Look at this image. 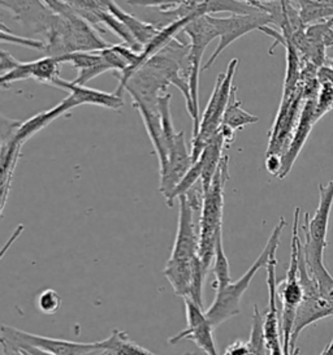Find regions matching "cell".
<instances>
[{
  "label": "cell",
  "instance_id": "cell-1",
  "mask_svg": "<svg viewBox=\"0 0 333 355\" xmlns=\"http://www.w3.org/2000/svg\"><path fill=\"white\" fill-rule=\"evenodd\" d=\"M285 227H287V221L284 218H281L278 225L272 230L264 249L260 252L259 257L253 263L249 270L245 272L237 282H232L225 288L216 291L214 302L206 311L214 328H219L221 324L225 323L227 320L237 316L241 313V301L244 294L248 291L250 282H253L257 272L259 271L260 268H266L271 257L276 254V250L280 245L281 233Z\"/></svg>",
  "mask_w": 333,
  "mask_h": 355
},
{
  "label": "cell",
  "instance_id": "cell-2",
  "mask_svg": "<svg viewBox=\"0 0 333 355\" xmlns=\"http://www.w3.org/2000/svg\"><path fill=\"white\" fill-rule=\"evenodd\" d=\"M228 164L229 157L224 155L210 188L207 191H205L203 205L200 209V219H199V227H198L199 228L198 257L207 273L214 264L216 240L223 225L224 188L229 178Z\"/></svg>",
  "mask_w": 333,
  "mask_h": 355
},
{
  "label": "cell",
  "instance_id": "cell-3",
  "mask_svg": "<svg viewBox=\"0 0 333 355\" xmlns=\"http://www.w3.org/2000/svg\"><path fill=\"white\" fill-rule=\"evenodd\" d=\"M237 65H239V59L230 60L227 72L219 74L216 78L214 92L203 111V115L200 117L197 137L191 139L190 151H191L193 163L197 162L200 157L208 142L220 130V126L223 124V117L228 107L230 93L233 89V78H234Z\"/></svg>",
  "mask_w": 333,
  "mask_h": 355
},
{
  "label": "cell",
  "instance_id": "cell-4",
  "mask_svg": "<svg viewBox=\"0 0 333 355\" xmlns=\"http://www.w3.org/2000/svg\"><path fill=\"white\" fill-rule=\"evenodd\" d=\"M300 209H296L293 236H291V255L287 277L278 284V295L281 302V332H282V349L284 355H291V338L296 313L303 301V289L300 282L298 271V225H300Z\"/></svg>",
  "mask_w": 333,
  "mask_h": 355
},
{
  "label": "cell",
  "instance_id": "cell-5",
  "mask_svg": "<svg viewBox=\"0 0 333 355\" xmlns=\"http://www.w3.org/2000/svg\"><path fill=\"white\" fill-rule=\"evenodd\" d=\"M182 34H185L190 40L189 44V65H190V77H189V86L190 94L193 101V138L197 137L199 130V72L202 65V58L205 50L207 49L208 43L212 42L215 38H219V33L214 24L210 21L208 16H200L187 24L184 28Z\"/></svg>",
  "mask_w": 333,
  "mask_h": 355
},
{
  "label": "cell",
  "instance_id": "cell-6",
  "mask_svg": "<svg viewBox=\"0 0 333 355\" xmlns=\"http://www.w3.org/2000/svg\"><path fill=\"white\" fill-rule=\"evenodd\" d=\"M333 206V180L319 185V206L314 216L307 212L302 230L305 233L303 255L306 261H324V249L328 246L327 233Z\"/></svg>",
  "mask_w": 333,
  "mask_h": 355
},
{
  "label": "cell",
  "instance_id": "cell-7",
  "mask_svg": "<svg viewBox=\"0 0 333 355\" xmlns=\"http://www.w3.org/2000/svg\"><path fill=\"white\" fill-rule=\"evenodd\" d=\"M210 21L214 24L220 37V42L215 51L211 55L206 64L202 67V71H206L212 67L215 60L218 59L221 53L228 47L229 44L237 41L245 34L253 31H260L264 26H270L273 24V19L268 12H253L249 15H230L229 17H216V16H208Z\"/></svg>",
  "mask_w": 333,
  "mask_h": 355
},
{
  "label": "cell",
  "instance_id": "cell-8",
  "mask_svg": "<svg viewBox=\"0 0 333 355\" xmlns=\"http://www.w3.org/2000/svg\"><path fill=\"white\" fill-rule=\"evenodd\" d=\"M0 338L15 346H28L55 355H85L98 347L96 343H76L60 338H52L40 334H29L10 325H1Z\"/></svg>",
  "mask_w": 333,
  "mask_h": 355
},
{
  "label": "cell",
  "instance_id": "cell-9",
  "mask_svg": "<svg viewBox=\"0 0 333 355\" xmlns=\"http://www.w3.org/2000/svg\"><path fill=\"white\" fill-rule=\"evenodd\" d=\"M178 227L171 257L166 261L172 263H193L199 250V228L194 223V207L187 200V196L178 198Z\"/></svg>",
  "mask_w": 333,
  "mask_h": 355
},
{
  "label": "cell",
  "instance_id": "cell-10",
  "mask_svg": "<svg viewBox=\"0 0 333 355\" xmlns=\"http://www.w3.org/2000/svg\"><path fill=\"white\" fill-rule=\"evenodd\" d=\"M185 313H187V328L169 338V344L175 345L184 340L193 341L206 355H219L216 343L214 338V325L210 322L207 313L203 311V307L197 303L184 300Z\"/></svg>",
  "mask_w": 333,
  "mask_h": 355
},
{
  "label": "cell",
  "instance_id": "cell-11",
  "mask_svg": "<svg viewBox=\"0 0 333 355\" xmlns=\"http://www.w3.org/2000/svg\"><path fill=\"white\" fill-rule=\"evenodd\" d=\"M276 254L271 257L267 264V286H268V307L263 316V334L266 347L270 355H284L282 332H281V311L278 307V282H276Z\"/></svg>",
  "mask_w": 333,
  "mask_h": 355
},
{
  "label": "cell",
  "instance_id": "cell-12",
  "mask_svg": "<svg viewBox=\"0 0 333 355\" xmlns=\"http://www.w3.org/2000/svg\"><path fill=\"white\" fill-rule=\"evenodd\" d=\"M191 166V151L187 148L185 133L178 132L173 144L169 147L166 171L160 173L159 190L164 196V199L171 196V193L181 182V180L185 178Z\"/></svg>",
  "mask_w": 333,
  "mask_h": 355
},
{
  "label": "cell",
  "instance_id": "cell-13",
  "mask_svg": "<svg viewBox=\"0 0 333 355\" xmlns=\"http://www.w3.org/2000/svg\"><path fill=\"white\" fill-rule=\"evenodd\" d=\"M59 65L60 63L56 58L44 55L38 60L21 63L16 69L10 71V73L0 76V84L3 89H7L13 83L31 78L42 84L53 85V83L60 77Z\"/></svg>",
  "mask_w": 333,
  "mask_h": 355
},
{
  "label": "cell",
  "instance_id": "cell-14",
  "mask_svg": "<svg viewBox=\"0 0 333 355\" xmlns=\"http://www.w3.org/2000/svg\"><path fill=\"white\" fill-rule=\"evenodd\" d=\"M321 119L322 117L318 115V111H316V99L305 101L303 108H302L301 117H300V121H298L297 128L294 130L291 145L288 147L287 153L281 157L282 168H281V173L279 176L280 180L287 178L288 173L291 172L296 159L298 157V154L301 153L302 147L305 145L307 137L311 132L312 126L315 125V123H318V120H321Z\"/></svg>",
  "mask_w": 333,
  "mask_h": 355
},
{
  "label": "cell",
  "instance_id": "cell-15",
  "mask_svg": "<svg viewBox=\"0 0 333 355\" xmlns=\"http://www.w3.org/2000/svg\"><path fill=\"white\" fill-rule=\"evenodd\" d=\"M53 86L69 92V96L74 101L77 107L81 105H93L117 111V110H121L125 105L123 96H120L116 93H107V92L96 90L93 87L80 86V85L74 84L73 81L62 80V77H59L53 83Z\"/></svg>",
  "mask_w": 333,
  "mask_h": 355
},
{
  "label": "cell",
  "instance_id": "cell-16",
  "mask_svg": "<svg viewBox=\"0 0 333 355\" xmlns=\"http://www.w3.org/2000/svg\"><path fill=\"white\" fill-rule=\"evenodd\" d=\"M56 59L60 64H72L73 68L77 71V78L73 83L80 86H85L89 81L102 73L114 71V68L107 63L101 51L68 53Z\"/></svg>",
  "mask_w": 333,
  "mask_h": 355
},
{
  "label": "cell",
  "instance_id": "cell-17",
  "mask_svg": "<svg viewBox=\"0 0 333 355\" xmlns=\"http://www.w3.org/2000/svg\"><path fill=\"white\" fill-rule=\"evenodd\" d=\"M76 107H77V105L74 103L72 98L68 95L59 105L52 107L51 110L40 112V114L33 116L29 120L22 121V124L19 128V130H17V133L15 136V139L12 141V144L22 147V145L29 138L35 136L38 132H41L42 129H44L46 126L50 125L52 121H55L60 116L65 115L69 110L76 108Z\"/></svg>",
  "mask_w": 333,
  "mask_h": 355
},
{
  "label": "cell",
  "instance_id": "cell-18",
  "mask_svg": "<svg viewBox=\"0 0 333 355\" xmlns=\"http://www.w3.org/2000/svg\"><path fill=\"white\" fill-rule=\"evenodd\" d=\"M107 7H108V11L111 12L116 19H119L124 24L128 32L130 33V35L135 38V42L142 47V50L155 38L157 33L160 32L159 29H156L155 26L150 25L148 22L138 20L130 13L125 12L114 1H107Z\"/></svg>",
  "mask_w": 333,
  "mask_h": 355
},
{
  "label": "cell",
  "instance_id": "cell-19",
  "mask_svg": "<svg viewBox=\"0 0 333 355\" xmlns=\"http://www.w3.org/2000/svg\"><path fill=\"white\" fill-rule=\"evenodd\" d=\"M101 347L110 350L114 355H157L144 346L137 344L129 338L124 331L114 329L110 337L99 341ZM184 355H198L197 353H184Z\"/></svg>",
  "mask_w": 333,
  "mask_h": 355
},
{
  "label": "cell",
  "instance_id": "cell-20",
  "mask_svg": "<svg viewBox=\"0 0 333 355\" xmlns=\"http://www.w3.org/2000/svg\"><path fill=\"white\" fill-rule=\"evenodd\" d=\"M241 105L242 103L237 98V87L233 86L228 107L225 110L221 125H227L232 128L233 130H237V129H242L244 126L251 125V124H255L259 121L258 116L251 115L249 112H246Z\"/></svg>",
  "mask_w": 333,
  "mask_h": 355
},
{
  "label": "cell",
  "instance_id": "cell-21",
  "mask_svg": "<svg viewBox=\"0 0 333 355\" xmlns=\"http://www.w3.org/2000/svg\"><path fill=\"white\" fill-rule=\"evenodd\" d=\"M212 272L215 275V282L214 288L216 291H220L225 288L228 284L232 282L230 277V267H229L228 258L225 255L224 246H223V233L220 232L216 240V246H215V258H214V264H212Z\"/></svg>",
  "mask_w": 333,
  "mask_h": 355
},
{
  "label": "cell",
  "instance_id": "cell-22",
  "mask_svg": "<svg viewBox=\"0 0 333 355\" xmlns=\"http://www.w3.org/2000/svg\"><path fill=\"white\" fill-rule=\"evenodd\" d=\"M202 172H203V160L199 157L197 162L193 163V166L189 169V172L185 175V178L181 180V182L171 193V196L166 199V206L172 209L176 198H180L182 196H187V193L194 188L198 182H200Z\"/></svg>",
  "mask_w": 333,
  "mask_h": 355
},
{
  "label": "cell",
  "instance_id": "cell-23",
  "mask_svg": "<svg viewBox=\"0 0 333 355\" xmlns=\"http://www.w3.org/2000/svg\"><path fill=\"white\" fill-rule=\"evenodd\" d=\"M207 276V272L203 268L202 261L199 257L194 261V267H193V279H191V286H190V293H189V300L197 303L198 306L203 307V282Z\"/></svg>",
  "mask_w": 333,
  "mask_h": 355
},
{
  "label": "cell",
  "instance_id": "cell-24",
  "mask_svg": "<svg viewBox=\"0 0 333 355\" xmlns=\"http://www.w3.org/2000/svg\"><path fill=\"white\" fill-rule=\"evenodd\" d=\"M0 38H1V42L3 43L10 42L12 43V44H16V46H22V47L33 49V50L43 51V53H46V49H47V43L43 42V41L33 40V38L22 37V35H19V34L8 32V29L6 28L4 24H1Z\"/></svg>",
  "mask_w": 333,
  "mask_h": 355
},
{
  "label": "cell",
  "instance_id": "cell-25",
  "mask_svg": "<svg viewBox=\"0 0 333 355\" xmlns=\"http://www.w3.org/2000/svg\"><path fill=\"white\" fill-rule=\"evenodd\" d=\"M37 309L44 315H53L62 307V297L53 289H44L37 297Z\"/></svg>",
  "mask_w": 333,
  "mask_h": 355
},
{
  "label": "cell",
  "instance_id": "cell-26",
  "mask_svg": "<svg viewBox=\"0 0 333 355\" xmlns=\"http://www.w3.org/2000/svg\"><path fill=\"white\" fill-rule=\"evenodd\" d=\"M22 62L17 60L16 58H13L8 51L1 50L0 51V72L1 76L10 73V71L16 69Z\"/></svg>",
  "mask_w": 333,
  "mask_h": 355
},
{
  "label": "cell",
  "instance_id": "cell-27",
  "mask_svg": "<svg viewBox=\"0 0 333 355\" xmlns=\"http://www.w3.org/2000/svg\"><path fill=\"white\" fill-rule=\"evenodd\" d=\"M223 355H250L249 343L237 340L225 347Z\"/></svg>",
  "mask_w": 333,
  "mask_h": 355
},
{
  "label": "cell",
  "instance_id": "cell-28",
  "mask_svg": "<svg viewBox=\"0 0 333 355\" xmlns=\"http://www.w3.org/2000/svg\"><path fill=\"white\" fill-rule=\"evenodd\" d=\"M266 168L273 176H280L282 160L279 155H267L266 157Z\"/></svg>",
  "mask_w": 333,
  "mask_h": 355
},
{
  "label": "cell",
  "instance_id": "cell-29",
  "mask_svg": "<svg viewBox=\"0 0 333 355\" xmlns=\"http://www.w3.org/2000/svg\"><path fill=\"white\" fill-rule=\"evenodd\" d=\"M318 81L319 85H333V69L327 67V65H323L319 69H318Z\"/></svg>",
  "mask_w": 333,
  "mask_h": 355
},
{
  "label": "cell",
  "instance_id": "cell-30",
  "mask_svg": "<svg viewBox=\"0 0 333 355\" xmlns=\"http://www.w3.org/2000/svg\"><path fill=\"white\" fill-rule=\"evenodd\" d=\"M0 345H1V350L3 355H29L25 350H22L19 346L10 344L8 341L0 338Z\"/></svg>",
  "mask_w": 333,
  "mask_h": 355
},
{
  "label": "cell",
  "instance_id": "cell-31",
  "mask_svg": "<svg viewBox=\"0 0 333 355\" xmlns=\"http://www.w3.org/2000/svg\"><path fill=\"white\" fill-rule=\"evenodd\" d=\"M219 132H220V135L224 138L225 145L230 146V144L234 141V132H236V130H233V129L229 128V126L221 125L220 126V130H219Z\"/></svg>",
  "mask_w": 333,
  "mask_h": 355
},
{
  "label": "cell",
  "instance_id": "cell-32",
  "mask_svg": "<svg viewBox=\"0 0 333 355\" xmlns=\"http://www.w3.org/2000/svg\"><path fill=\"white\" fill-rule=\"evenodd\" d=\"M85 355H114L110 350H105L103 347H101V345H99V341H98V347L96 349H94L92 352H89L87 354Z\"/></svg>",
  "mask_w": 333,
  "mask_h": 355
},
{
  "label": "cell",
  "instance_id": "cell-33",
  "mask_svg": "<svg viewBox=\"0 0 333 355\" xmlns=\"http://www.w3.org/2000/svg\"><path fill=\"white\" fill-rule=\"evenodd\" d=\"M22 230H24V227L22 225H19V228H17V230H16V233H15V236L10 239V241H8V243H7V246L3 249V252H1V258L6 255V251H7V249L10 248V245H12L13 243V241L16 240L17 237H19V234H21V232H22Z\"/></svg>",
  "mask_w": 333,
  "mask_h": 355
},
{
  "label": "cell",
  "instance_id": "cell-34",
  "mask_svg": "<svg viewBox=\"0 0 333 355\" xmlns=\"http://www.w3.org/2000/svg\"><path fill=\"white\" fill-rule=\"evenodd\" d=\"M321 355H333V338L332 341L325 346V349L323 350Z\"/></svg>",
  "mask_w": 333,
  "mask_h": 355
},
{
  "label": "cell",
  "instance_id": "cell-35",
  "mask_svg": "<svg viewBox=\"0 0 333 355\" xmlns=\"http://www.w3.org/2000/svg\"><path fill=\"white\" fill-rule=\"evenodd\" d=\"M300 352H301V350H300L298 347H296V349L291 352V355H300Z\"/></svg>",
  "mask_w": 333,
  "mask_h": 355
},
{
  "label": "cell",
  "instance_id": "cell-36",
  "mask_svg": "<svg viewBox=\"0 0 333 355\" xmlns=\"http://www.w3.org/2000/svg\"><path fill=\"white\" fill-rule=\"evenodd\" d=\"M330 68H332L333 69V59L332 60H330Z\"/></svg>",
  "mask_w": 333,
  "mask_h": 355
}]
</instances>
